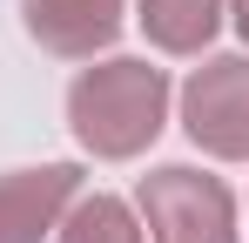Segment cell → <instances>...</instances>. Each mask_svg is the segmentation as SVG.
<instances>
[{"mask_svg": "<svg viewBox=\"0 0 249 243\" xmlns=\"http://www.w3.org/2000/svg\"><path fill=\"white\" fill-rule=\"evenodd\" d=\"M168 75L142 54H108L68 81V128L94 162H135L168 122Z\"/></svg>", "mask_w": 249, "mask_h": 243, "instance_id": "obj_1", "label": "cell"}, {"mask_svg": "<svg viewBox=\"0 0 249 243\" xmlns=\"http://www.w3.org/2000/svg\"><path fill=\"white\" fill-rule=\"evenodd\" d=\"M135 216L148 243H243L236 230V196L222 176L196 162H162L135 182Z\"/></svg>", "mask_w": 249, "mask_h": 243, "instance_id": "obj_2", "label": "cell"}, {"mask_svg": "<svg viewBox=\"0 0 249 243\" xmlns=\"http://www.w3.org/2000/svg\"><path fill=\"white\" fill-rule=\"evenodd\" d=\"M182 128L215 162H249V54H209L182 81Z\"/></svg>", "mask_w": 249, "mask_h": 243, "instance_id": "obj_3", "label": "cell"}, {"mask_svg": "<svg viewBox=\"0 0 249 243\" xmlns=\"http://www.w3.org/2000/svg\"><path fill=\"white\" fill-rule=\"evenodd\" d=\"M74 196H81V162L7 169L0 176V243H54Z\"/></svg>", "mask_w": 249, "mask_h": 243, "instance_id": "obj_4", "label": "cell"}, {"mask_svg": "<svg viewBox=\"0 0 249 243\" xmlns=\"http://www.w3.org/2000/svg\"><path fill=\"white\" fill-rule=\"evenodd\" d=\"M20 20L34 47H47L54 61H94L115 47L128 0H20Z\"/></svg>", "mask_w": 249, "mask_h": 243, "instance_id": "obj_5", "label": "cell"}, {"mask_svg": "<svg viewBox=\"0 0 249 243\" xmlns=\"http://www.w3.org/2000/svg\"><path fill=\"white\" fill-rule=\"evenodd\" d=\"M135 20L162 54H209V40L229 20V0H135Z\"/></svg>", "mask_w": 249, "mask_h": 243, "instance_id": "obj_6", "label": "cell"}, {"mask_svg": "<svg viewBox=\"0 0 249 243\" xmlns=\"http://www.w3.org/2000/svg\"><path fill=\"white\" fill-rule=\"evenodd\" d=\"M54 243H148L142 237V216H135V202L108 196V189H94V196H74V209L61 216V230Z\"/></svg>", "mask_w": 249, "mask_h": 243, "instance_id": "obj_7", "label": "cell"}, {"mask_svg": "<svg viewBox=\"0 0 249 243\" xmlns=\"http://www.w3.org/2000/svg\"><path fill=\"white\" fill-rule=\"evenodd\" d=\"M229 20H236V34L249 40V0H229Z\"/></svg>", "mask_w": 249, "mask_h": 243, "instance_id": "obj_8", "label": "cell"}]
</instances>
